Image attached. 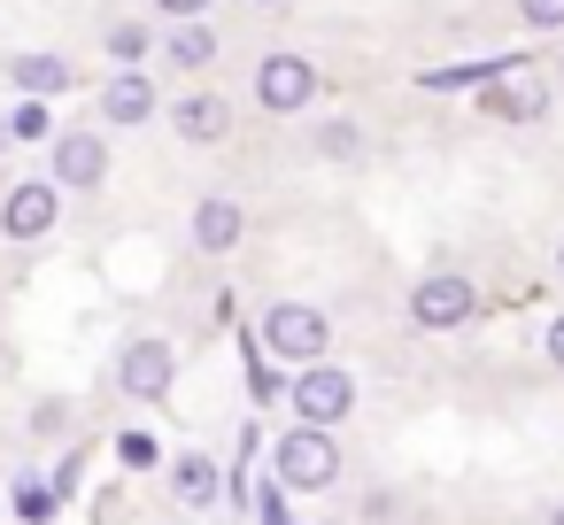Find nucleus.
<instances>
[{
  "label": "nucleus",
  "instance_id": "f257e3e1",
  "mask_svg": "<svg viewBox=\"0 0 564 525\" xmlns=\"http://www.w3.org/2000/svg\"><path fill=\"white\" fill-rule=\"evenodd\" d=\"M256 340H263V356H279V363H325L333 356V317L317 309V302H271L263 317H256Z\"/></svg>",
  "mask_w": 564,
  "mask_h": 525
},
{
  "label": "nucleus",
  "instance_id": "f03ea898",
  "mask_svg": "<svg viewBox=\"0 0 564 525\" xmlns=\"http://www.w3.org/2000/svg\"><path fill=\"white\" fill-rule=\"evenodd\" d=\"M286 402H294V425H317V433H340L356 417V371L348 363H302L286 379Z\"/></svg>",
  "mask_w": 564,
  "mask_h": 525
},
{
  "label": "nucleus",
  "instance_id": "7ed1b4c3",
  "mask_svg": "<svg viewBox=\"0 0 564 525\" xmlns=\"http://www.w3.org/2000/svg\"><path fill=\"white\" fill-rule=\"evenodd\" d=\"M271 471H279L286 494H333V486H340V440L317 433V425H294V433H279V448H271Z\"/></svg>",
  "mask_w": 564,
  "mask_h": 525
},
{
  "label": "nucleus",
  "instance_id": "20e7f679",
  "mask_svg": "<svg viewBox=\"0 0 564 525\" xmlns=\"http://www.w3.org/2000/svg\"><path fill=\"white\" fill-rule=\"evenodd\" d=\"M402 309H410L417 332H464V325L479 317V286H471L464 271H425Z\"/></svg>",
  "mask_w": 564,
  "mask_h": 525
},
{
  "label": "nucleus",
  "instance_id": "39448f33",
  "mask_svg": "<svg viewBox=\"0 0 564 525\" xmlns=\"http://www.w3.org/2000/svg\"><path fill=\"white\" fill-rule=\"evenodd\" d=\"M310 101H317V63H310V55L279 47V55L256 63V109H263V117H302Z\"/></svg>",
  "mask_w": 564,
  "mask_h": 525
},
{
  "label": "nucleus",
  "instance_id": "423d86ee",
  "mask_svg": "<svg viewBox=\"0 0 564 525\" xmlns=\"http://www.w3.org/2000/svg\"><path fill=\"white\" fill-rule=\"evenodd\" d=\"M171 386H178V348H171V340L140 332V340L117 348V394H132V402H171Z\"/></svg>",
  "mask_w": 564,
  "mask_h": 525
},
{
  "label": "nucleus",
  "instance_id": "0eeeda50",
  "mask_svg": "<svg viewBox=\"0 0 564 525\" xmlns=\"http://www.w3.org/2000/svg\"><path fill=\"white\" fill-rule=\"evenodd\" d=\"M55 217H63L55 178H24V186H9V201H0V232H9L17 248L47 240V232H55Z\"/></svg>",
  "mask_w": 564,
  "mask_h": 525
},
{
  "label": "nucleus",
  "instance_id": "6e6552de",
  "mask_svg": "<svg viewBox=\"0 0 564 525\" xmlns=\"http://www.w3.org/2000/svg\"><path fill=\"white\" fill-rule=\"evenodd\" d=\"M55 194L70 186V194H94V186H109V140L101 132H55Z\"/></svg>",
  "mask_w": 564,
  "mask_h": 525
},
{
  "label": "nucleus",
  "instance_id": "1a4fd4ad",
  "mask_svg": "<svg viewBox=\"0 0 564 525\" xmlns=\"http://www.w3.org/2000/svg\"><path fill=\"white\" fill-rule=\"evenodd\" d=\"M171 132L186 147H225L232 140V101L225 94H186V101H171Z\"/></svg>",
  "mask_w": 564,
  "mask_h": 525
},
{
  "label": "nucleus",
  "instance_id": "9d476101",
  "mask_svg": "<svg viewBox=\"0 0 564 525\" xmlns=\"http://www.w3.org/2000/svg\"><path fill=\"white\" fill-rule=\"evenodd\" d=\"M549 101H556V86H549V78H525V70H502V78L487 86V109H495L502 124H541Z\"/></svg>",
  "mask_w": 564,
  "mask_h": 525
},
{
  "label": "nucleus",
  "instance_id": "9b49d317",
  "mask_svg": "<svg viewBox=\"0 0 564 525\" xmlns=\"http://www.w3.org/2000/svg\"><path fill=\"white\" fill-rule=\"evenodd\" d=\"M240 232H248V209H240L232 194L194 201V248H202V255H232V248H240Z\"/></svg>",
  "mask_w": 564,
  "mask_h": 525
},
{
  "label": "nucleus",
  "instance_id": "f8f14e48",
  "mask_svg": "<svg viewBox=\"0 0 564 525\" xmlns=\"http://www.w3.org/2000/svg\"><path fill=\"white\" fill-rule=\"evenodd\" d=\"M155 109H163V101H155V86H148L140 70H117V78L101 86V117H109V124H148Z\"/></svg>",
  "mask_w": 564,
  "mask_h": 525
},
{
  "label": "nucleus",
  "instance_id": "ddd939ff",
  "mask_svg": "<svg viewBox=\"0 0 564 525\" xmlns=\"http://www.w3.org/2000/svg\"><path fill=\"white\" fill-rule=\"evenodd\" d=\"M171 486H178V502L209 510V502H217V486H225V471H217L209 456H178V463H171Z\"/></svg>",
  "mask_w": 564,
  "mask_h": 525
},
{
  "label": "nucleus",
  "instance_id": "4468645a",
  "mask_svg": "<svg viewBox=\"0 0 564 525\" xmlns=\"http://www.w3.org/2000/svg\"><path fill=\"white\" fill-rule=\"evenodd\" d=\"M163 55H171L178 70H209V63H217V32H209V24H171Z\"/></svg>",
  "mask_w": 564,
  "mask_h": 525
},
{
  "label": "nucleus",
  "instance_id": "2eb2a0df",
  "mask_svg": "<svg viewBox=\"0 0 564 525\" xmlns=\"http://www.w3.org/2000/svg\"><path fill=\"white\" fill-rule=\"evenodd\" d=\"M310 147H317L325 163H364V124H356V117H325V124L310 132Z\"/></svg>",
  "mask_w": 564,
  "mask_h": 525
},
{
  "label": "nucleus",
  "instance_id": "dca6fc26",
  "mask_svg": "<svg viewBox=\"0 0 564 525\" xmlns=\"http://www.w3.org/2000/svg\"><path fill=\"white\" fill-rule=\"evenodd\" d=\"M17 86H24L32 101H47V94L70 86V63H63V55H17Z\"/></svg>",
  "mask_w": 564,
  "mask_h": 525
},
{
  "label": "nucleus",
  "instance_id": "f3484780",
  "mask_svg": "<svg viewBox=\"0 0 564 525\" xmlns=\"http://www.w3.org/2000/svg\"><path fill=\"white\" fill-rule=\"evenodd\" d=\"M17 510H24L32 525H47V517H55V486H47V479H17Z\"/></svg>",
  "mask_w": 564,
  "mask_h": 525
},
{
  "label": "nucleus",
  "instance_id": "a211bd4d",
  "mask_svg": "<svg viewBox=\"0 0 564 525\" xmlns=\"http://www.w3.org/2000/svg\"><path fill=\"white\" fill-rule=\"evenodd\" d=\"M518 24L525 32H564V0H518Z\"/></svg>",
  "mask_w": 564,
  "mask_h": 525
},
{
  "label": "nucleus",
  "instance_id": "6ab92c4d",
  "mask_svg": "<svg viewBox=\"0 0 564 525\" xmlns=\"http://www.w3.org/2000/svg\"><path fill=\"white\" fill-rule=\"evenodd\" d=\"M109 55H117V63H140V55H148V32H140V24H117V32H109Z\"/></svg>",
  "mask_w": 564,
  "mask_h": 525
},
{
  "label": "nucleus",
  "instance_id": "aec40b11",
  "mask_svg": "<svg viewBox=\"0 0 564 525\" xmlns=\"http://www.w3.org/2000/svg\"><path fill=\"white\" fill-rule=\"evenodd\" d=\"M9 140H47V109H40V101H24V109L9 117Z\"/></svg>",
  "mask_w": 564,
  "mask_h": 525
},
{
  "label": "nucleus",
  "instance_id": "412c9836",
  "mask_svg": "<svg viewBox=\"0 0 564 525\" xmlns=\"http://www.w3.org/2000/svg\"><path fill=\"white\" fill-rule=\"evenodd\" d=\"M117 456H124L132 471H148V463H155V433H124V440H117Z\"/></svg>",
  "mask_w": 564,
  "mask_h": 525
},
{
  "label": "nucleus",
  "instance_id": "4be33fe9",
  "mask_svg": "<svg viewBox=\"0 0 564 525\" xmlns=\"http://www.w3.org/2000/svg\"><path fill=\"white\" fill-rule=\"evenodd\" d=\"M63 417H70V402H40V409H32V433H47V440H55V433H63Z\"/></svg>",
  "mask_w": 564,
  "mask_h": 525
},
{
  "label": "nucleus",
  "instance_id": "5701e85b",
  "mask_svg": "<svg viewBox=\"0 0 564 525\" xmlns=\"http://www.w3.org/2000/svg\"><path fill=\"white\" fill-rule=\"evenodd\" d=\"M155 9H163L171 24H202V17H209V0H155Z\"/></svg>",
  "mask_w": 564,
  "mask_h": 525
},
{
  "label": "nucleus",
  "instance_id": "b1692460",
  "mask_svg": "<svg viewBox=\"0 0 564 525\" xmlns=\"http://www.w3.org/2000/svg\"><path fill=\"white\" fill-rule=\"evenodd\" d=\"M541 356H549V371H564V309L549 317V332H541Z\"/></svg>",
  "mask_w": 564,
  "mask_h": 525
},
{
  "label": "nucleus",
  "instance_id": "393cba45",
  "mask_svg": "<svg viewBox=\"0 0 564 525\" xmlns=\"http://www.w3.org/2000/svg\"><path fill=\"white\" fill-rule=\"evenodd\" d=\"M549 86H556V94H564V47H556V63H549Z\"/></svg>",
  "mask_w": 564,
  "mask_h": 525
},
{
  "label": "nucleus",
  "instance_id": "a878e982",
  "mask_svg": "<svg viewBox=\"0 0 564 525\" xmlns=\"http://www.w3.org/2000/svg\"><path fill=\"white\" fill-rule=\"evenodd\" d=\"M556 271H564V232H556Z\"/></svg>",
  "mask_w": 564,
  "mask_h": 525
},
{
  "label": "nucleus",
  "instance_id": "bb28decb",
  "mask_svg": "<svg viewBox=\"0 0 564 525\" xmlns=\"http://www.w3.org/2000/svg\"><path fill=\"white\" fill-rule=\"evenodd\" d=\"M0 147H9V117H0Z\"/></svg>",
  "mask_w": 564,
  "mask_h": 525
},
{
  "label": "nucleus",
  "instance_id": "cd10ccee",
  "mask_svg": "<svg viewBox=\"0 0 564 525\" xmlns=\"http://www.w3.org/2000/svg\"><path fill=\"white\" fill-rule=\"evenodd\" d=\"M256 9H286V0H256Z\"/></svg>",
  "mask_w": 564,
  "mask_h": 525
},
{
  "label": "nucleus",
  "instance_id": "c85d7f7f",
  "mask_svg": "<svg viewBox=\"0 0 564 525\" xmlns=\"http://www.w3.org/2000/svg\"><path fill=\"white\" fill-rule=\"evenodd\" d=\"M549 525H564V510H549Z\"/></svg>",
  "mask_w": 564,
  "mask_h": 525
}]
</instances>
